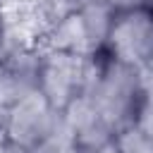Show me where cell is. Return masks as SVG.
Here are the masks:
<instances>
[{"instance_id":"2","label":"cell","mask_w":153,"mask_h":153,"mask_svg":"<svg viewBox=\"0 0 153 153\" xmlns=\"http://www.w3.org/2000/svg\"><path fill=\"white\" fill-rule=\"evenodd\" d=\"M115 10L117 7L105 0H88L53 26H48L45 31H41V38L36 43L53 50L96 55L108 43Z\"/></svg>"},{"instance_id":"12","label":"cell","mask_w":153,"mask_h":153,"mask_svg":"<svg viewBox=\"0 0 153 153\" xmlns=\"http://www.w3.org/2000/svg\"><path fill=\"white\" fill-rule=\"evenodd\" d=\"M10 45H12V36H0V62H2V57H5Z\"/></svg>"},{"instance_id":"11","label":"cell","mask_w":153,"mask_h":153,"mask_svg":"<svg viewBox=\"0 0 153 153\" xmlns=\"http://www.w3.org/2000/svg\"><path fill=\"white\" fill-rule=\"evenodd\" d=\"M0 153H26V151H22L19 146H14L12 141H7V139L0 134Z\"/></svg>"},{"instance_id":"4","label":"cell","mask_w":153,"mask_h":153,"mask_svg":"<svg viewBox=\"0 0 153 153\" xmlns=\"http://www.w3.org/2000/svg\"><path fill=\"white\" fill-rule=\"evenodd\" d=\"M105 50L112 57L141 72L151 69L153 67V10L136 2L117 7Z\"/></svg>"},{"instance_id":"6","label":"cell","mask_w":153,"mask_h":153,"mask_svg":"<svg viewBox=\"0 0 153 153\" xmlns=\"http://www.w3.org/2000/svg\"><path fill=\"white\" fill-rule=\"evenodd\" d=\"M41 45L36 41H12L0 62V120L22 100L38 93Z\"/></svg>"},{"instance_id":"13","label":"cell","mask_w":153,"mask_h":153,"mask_svg":"<svg viewBox=\"0 0 153 153\" xmlns=\"http://www.w3.org/2000/svg\"><path fill=\"white\" fill-rule=\"evenodd\" d=\"M105 2H110V5H115V7H124V5H131L134 0H105Z\"/></svg>"},{"instance_id":"8","label":"cell","mask_w":153,"mask_h":153,"mask_svg":"<svg viewBox=\"0 0 153 153\" xmlns=\"http://www.w3.org/2000/svg\"><path fill=\"white\" fill-rule=\"evenodd\" d=\"M112 148L115 153H153V139L139 127H129L117 134Z\"/></svg>"},{"instance_id":"3","label":"cell","mask_w":153,"mask_h":153,"mask_svg":"<svg viewBox=\"0 0 153 153\" xmlns=\"http://www.w3.org/2000/svg\"><path fill=\"white\" fill-rule=\"evenodd\" d=\"M91 55L53 50L41 45V86L38 93L62 115L76 98L88 91Z\"/></svg>"},{"instance_id":"9","label":"cell","mask_w":153,"mask_h":153,"mask_svg":"<svg viewBox=\"0 0 153 153\" xmlns=\"http://www.w3.org/2000/svg\"><path fill=\"white\" fill-rule=\"evenodd\" d=\"M29 153H74V151H72V146H69V141H67V136H65V131H62V134H57L55 139L45 141L43 146L33 148V151H29Z\"/></svg>"},{"instance_id":"14","label":"cell","mask_w":153,"mask_h":153,"mask_svg":"<svg viewBox=\"0 0 153 153\" xmlns=\"http://www.w3.org/2000/svg\"><path fill=\"white\" fill-rule=\"evenodd\" d=\"M136 5H143V7H148V10H153V0H134Z\"/></svg>"},{"instance_id":"7","label":"cell","mask_w":153,"mask_h":153,"mask_svg":"<svg viewBox=\"0 0 153 153\" xmlns=\"http://www.w3.org/2000/svg\"><path fill=\"white\" fill-rule=\"evenodd\" d=\"M65 136L74 153H98L115 143V124L96 108V103L84 93L62 112Z\"/></svg>"},{"instance_id":"1","label":"cell","mask_w":153,"mask_h":153,"mask_svg":"<svg viewBox=\"0 0 153 153\" xmlns=\"http://www.w3.org/2000/svg\"><path fill=\"white\" fill-rule=\"evenodd\" d=\"M91 62L93 65L86 96L115 124L117 131L134 127L146 98L143 72L112 57L105 48L91 55Z\"/></svg>"},{"instance_id":"5","label":"cell","mask_w":153,"mask_h":153,"mask_svg":"<svg viewBox=\"0 0 153 153\" xmlns=\"http://www.w3.org/2000/svg\"><path fill=\"white\" fill-rule=\"evenodd\" d=\"M62 131V115L41 93L22 100L0 120V134L26 153L43 146Z\"/></svg>"},{"instance_id":"15","label":"cell","mask_w":153,"mask_h":153,"mask_svg":"<svg viewBox=\"0 0 153 153\" xmlns=\"http://www.w3.org/2000/svg\"><path fill=\"white\" fill-rule=\"evenodd\" d=\"M98 153H115V148L110 146V148H105V151H98Z\"/></svg>"},{"instance_id":"10","label":"cell","mask_w":153,"mask_h":153,"mask_svg":"<svg viewBox=\"0 0 153 153\" xmlns=\"http://www.w3.org/2000/svg\"><path fill=\"white\" fill-rule=\"evenodd\" d=\"M0 36H12V17L5 0H0Z\"/></svg>"}]
</instances>
